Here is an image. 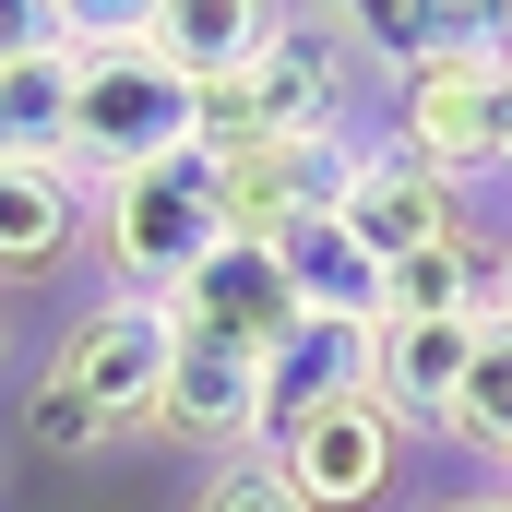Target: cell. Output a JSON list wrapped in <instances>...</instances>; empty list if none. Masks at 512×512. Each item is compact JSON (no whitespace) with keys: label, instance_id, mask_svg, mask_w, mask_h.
<instances>
[{"label":"cell","instance_id":"6da1fadb","mask_svg":"<svg viewBox=\"0 0 512 512\" xmlns=\"http://www.w3.org/2000/svg\"><path fill=\"white\" fill-rule=\"evenodd\" d=\"M203 143V84L167 72L143 36H84L72 48V179H131V167H167Z\"/></svg>","mask_w":512,"mask_h":512},{"label":"cell","instance_id":"7a4b0ae2","mask_svg":"<svg viewBox=\"0 0 512 512\" xmlns=\"http://www.w3.org/2000/svg\"><path fill=\"white\" fill-rule=\"evenodd\" d=\"M84 251L108 262L120 298H179L203 262L227 251V215L203 191V155L131 167V179H84Z\"/></svg>","mask_w":512,"mask_h":512},{"label":"cell","instance_id":"3957f363","mask_svg":"<svg viewBox=\"0 0 512 512\" xmlns=\"http://www.w3.org/2000/svg\"><path fill=\"white\" fill-rule=\"evenodd\" d=\"M370 72H382V60H370L346 24L286 12V36L262 48L251 72L203 84V155H215V143H274V131H358V84H370Z\"/></svg>","mask_w":512,"mask_h":512},{"label":"cell","instance_id":"277c9868","mask_svg":"<svg viewBox=\"0 0 512 512\" xmlns=\"http://www.w3.org/2000/svg\"><path fill=\"white\" fill-rule=\"evenodd\" d=\"M167 358H179V310L167 298H96V310H72L60 322V346H48V370L36 382L60 393L72 417H96V441L120 453V441H155V393H167Z\"/></svg>","mask_w":512,"mask_h":512},{"label":"cell","instance_id":"5b68a950","mask_svg":"<svg viewBox=\"0 0 512 512\" xmlns=\"http://www.w3.org/2000/svg\"><path fill=\"white\" fill-rule=\"evenodd\" d=\"M393 143H417L441 179H512V72L489 48H417L382 60Z\"/></svg>","mask_w":512,"mask_h":512},{"label":"cell","instance_id":"8992f818","mask_svg":"<svg viewBox=\"0 0 512 512\" xmlns=\"http://www.w3.org/2000/svg\"><path fill=\"white\" fill-rule=\"evenodd\" d=\"M405 417H393L370 382H346V393H322V405H298L262 453H274V477L298 489L310 512H370V501H393V477H405Z\"/></svg>","mask_w":512,"mask_h":512},{"label":"cell","instance_id":"52a82bcc","mask_svg":"<svg viewBox=\"0 0 512 512\" xmlns=\"http://www.w3.org/2000/svg\"><path fill=\"white\" fill-rule=\"evenodd\" d=\"M334 215L370 239V262H405V251H441V239H465V179H441L417 143H393V131H370V143H346V179H334Z\"/></svg>","mask_w":512,"mask_h":512},{"label":"cell","instance_id":"ba28073f","mask_svg":"<svg viewBox=\"0 0 512 512\" xmlns=\"http://www.w3.org/2000/svg\"><path fill=\"white\" fill-rule=\"evenodd\" d=\"M346 143H358V131H274V143H215V155L191 143V155H203V191H215L227 239H286L298 215L334 203Z\"/></svg>","mask_w":512,"mask_h":512},{"label":"cell","instance_id":"9c48e42d","mask_svg":"<svg viewBox=\"0 0 512 512\" xmlns=\"http://www.w3.org/2000/svg\"><path fill=\"white\" fill-rule=\"evenodd\" d=\"M155 441H179V453H203V465H239V453H262V441H274L262 358L179 334V358H167V393H155Z\"/></svg>","mask_w":512,"mask_h":512},{"label":"cell","instance_id":"30bf717a","mask_svg":"<svg viewBox=\"0 0 512 512\" xmlns=\"http://www.w3.org/2000/svg\"><path fill=\"white\" fill-rule=\"evenodd\" d=\"M179 334H203V346H239V358H274L310 310H298V286H286V262H274V239H227V251L203 262L179 298Z\"/></svg>","mask_w":512,"mask_h":512},{"label":"cell","instance_id":"8fae6325","mask_svg":"<svg viewBox=\"0 0 512 512\" xmlns=\"http://www.w3.org/2000/svg\"><path fill=\"white\" fill-rule=\"evenodd\" d=\"M465 358H477V322H405V310H382L358 382L382 393L417 441H441V405H453V382H465Z\"/></svg>","mask_w":512,"mask_h":512},{"label":"cell","instance_id":"7c38bea8","mask_svg":"<svg viewBox=\"0 0 512 512\" xmlns=\"http://www.w3.org/2000/svg\"><path fill=\"white\" fill-rule=\"evenodd\" d=\"M84 251V179L72 155H0V286Z\"/></svg>","mask_w":512,"mask_h":512},{"label":"cell","instance_id":"4fadbf2b","mask_svg":"<svg viewBox=\"0 0 512 512\" xmlns=\"http://www.w3.org/2000/svg\"><path fill=\"white\" fill-rule=\"evenodd\" d=\"M274 36H286V0H155V12H143V48H155L167 72H191V84L251 72Z\"/></svg>","mask_w":512,"mask_h":512},{"label":"cell","instance_id":"5bb4252c","mask_svg":"<svg viewBox=\"0 0 512 512\" xmlns=\"http://www.w3.org/2000/svg\"><path fill=\"white\" fill-rule=\"evenodd\" d=\"M274 262H286V286H298L310 322H382V262H370V239H358L334 203L298 215V227L274 239Z\"/></svg>","mask_w":512,"mask_h":512},{"label":"cell","instance_id":"9a60e30c","mask_svg":"<svg viewBox=\"0 0 512 512\" xmlns=\"http://www.w3.org/2000/svg\"><path fill=\"white\" fill-rule=\"evenodd\" d=\"M441 441H453V453H489V465L512 453V310L477 322V358H465L453 405H441Z\"/></svg>","mask_w":512,"mask_h":512},{"label":"cell","instance_id":"2e32d148","mask_svg":"<svg viewBox=\"0 0 512 512\" xmlns=\"http://www.w3.org/2000/svg\"><path fill=\"white\" fill-rule=\"evenodd\" d=\"M60 131H72V48L12 60L0 72V155H60Z\"/></svg>","mask_w":512,"mask_h":512},{"label":"cell","instance_id":"e0dca14e","mask_svg":"<svg viewBox=\"0 0 512 512\" xmlns=\"http://www.w3.org/2000/svg\"><path fill=\"white\" fill-rule=\"evenodd\" d=\"M179 512H310V501L274 477V453H239V465H203V477L179 489Z\"/></svg>","mask_w":512,"mask_h":512},{"label":"cell","instance_id":"ac0fdd59","mask_svg":"<svg viewBox=\"0 0 512 512\" xmlns=\"http://www.w3.org/2000/svg\"><path fill=\"white\" fill-rule=\"evenodd\" d=\"M60 48H84L72 0H0V72L12 60H60Z\"/></svg>","mask_w":512,"mask_h":512},{"label":"cell","instance_id":"d6986e66","mask_svg":"<svg viewBox=\"0 0 512 512\" xmlns=\"http://www.w3.org/2000/svg\"><path fill=\"white\" fill-rule=\"evenodd\" d=\"M24 429H36V453H60V465H96L108 441H96V417H72L48 382H24Z\"/></svg>","mask_w":512,"mask_h":512},{"label":"cell","instance_id":"ffe728a7","mask_svg":"<svg viewBox=\"0 0 512 512\" xmlns=\"http://www.w3.org/2000/svg\"><path fill=\"white\" fill-rule=\"evenodd\" d=\"M143 12H155V0H72L84 36H143Z\"/></svg>","mask_w":512,"mask_h":512},{"label":"cell","instance_id":"44dd1931","mask_svg":"<svg viewBox=\"0 0 512 512\" xmlns=\"http://www.w3.org/2000/svg\"><path fill=\"white\" fill-rule=\"evenodd\" d=\"M429 512H512V489H453V501H429Z\"/></svg>","mask_w":512,"mask_h":512},{"label":"cell","instance_id":"7402d4cb","mask_svg":"<svg viewBox=\"0 0 512 512\" xmlns=\"http://www.w3.org/2000/svg\"><path fill=\"white\" fill-rule=\"evenodd\" d=\"M489 60H501V72H512V0H501V24H489Z\"/></svg>","mask_w":512,"mask_h":512},{"label":"cell","instance_id":"603a6c76","mask_svg":"<svg viewBox=\"0 0 512 512\" xmlns=\"http://www.w3.org/2000/svg\"><path fill=\"white\" fill-rule=\"evenodd\" d=\"M501 310H512V239H501Z\"/></svg>","mask_w":512,"mask_h":512},{"label":"cell","instance_id":"cb8c5ba5","mask_svg":"<svg viewBox=\"0 0 512 512\" xmlns=\"http://www.w3.org/2000/svg\"><path fill=\"white\" fill-rule=\"evenodd\" d=\"M0 358H12V310H0Z\"/></svg>","mask_w":512,"mask_h":512},{"label":"cell","instance_id":"d4e9b609","mask_svg":"<svg viewBox=\"0 0 512 512\" xmlns=\"http://www.w3.org/2000/svg\"><path fill=\"white\" fill-rule=\"evenodd\" d=\"M501 489H512V453H501Z\"/></svg>","mask_w":512,"mask_h":512}]
</instances>
